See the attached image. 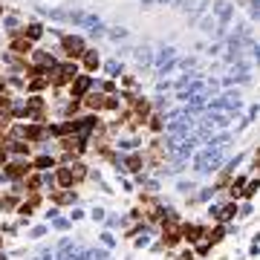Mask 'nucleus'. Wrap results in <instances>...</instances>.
<instances>
[{"instance_id": "6", "label": "nucleus", "mask_w": 260, "mask_h": 260, "mask_svg": "<svg viewBox=\"0 0 260 260\" xmlns=\"http://www.w3.org/2000/svg\"><path fill=\"white\" fill-rule=\"evenodd\" d=\"M84 104H87L90 110H104V95L102 93H87L84 95Z\"/></svg>"}, {"instance_id": "3", "label": "nucleus", "mask_w": 260, "mask_h": 260, "mask_svg": "<svg viewBox=\"0 0 260 260\" xmlns=\"http://www.w3.org/2000/svg\"><path fill=\"white\" fill-rule=\"evenodd\" d=\"M90 87H93L90 75H75L73 81H70V93H73V99H84V95L90 93Z\"/></svg>"}, {"instance_id": "2", "label": "nucleus", "mask_w": 260, "mask_h": 260, "mask_svg": "<svg viewBox=\"0 0 260 260\" xmlns=\"http://www.w3.org/2000/svg\"><path fill=\"white\" fill-rule=\"evenodd\" d=\"M64 55H67V61H75V58H81L84 52H87V47H84V41L81 38H75V35H64Z\"/></svg>"}, {"instance_id": "8", "label": "nucleus", "mask_w": 260, "mask_h": 260, "mask_svg": "<svg viewBox=\"0 0 260 260\" xmlns=\"http://www.w3.org/2000/svg\"><path fill=\"white\" fill-rule=\"evenodd\" d=\"M203 229H200V225H185V229H182V237H185L188 243H194V240H200V237H203Z\"/></svg>"}, {"instance_id": "1", "label": "nucleus", "mask_w": 260, "mask_h": 260, "mask_svg": "<svg viewBox=\"0 0 260 260\" xmlns=\"http://www.w3.org/2000/svg\"><path fill=\"white\" fill-rule=\"evenodd\" d=\"M75 75H78V64H75V61H61V64H55L47 73V81L55 84V87H64V84L73 81Z\"/></svg>"}, {"instance_id": "11", "label": "nucleus", "mask_w": 260, "mask_h": 260, "mask_svg": "<svg viewBox=\"0 0 260 260\" xmlns=\"http://www.w3.org/2000/svg\"><path fill=\"white\" fill-rule=\"evenodd\" d=\"M254 191H257V182H249V191H246V197H254Z\"/></svg>"}, {"instance_id": "9", "label": "nucleus", "mask_w": 260, "mask_h": 260, "mask_svg": "<svg viewBox=\"0 0 260 260\" xmlns=\"http://www.w3.org/2000/svg\"><path fill=\"white\" fill-rule=\"evenodd\" d=\"M52 165H55V159H52V156H38L32 168H38V171H47V168H52Z\"/></svg>"}, {"instance_id": "7", "label": "nucleus", "mask_w": 260, "mask_h": 260, "mask_svg": "<svg viewBox=\"0 0 260 260\" xmlns=\"http://www.w3.org/2000/svg\"><path fill=\"white\" fill-rule=\"evenodd\" d=\"M81 58H84V70H87V73L99 70V64H102V61H99V52H93V49H87Z\"/></svg>"}, {"instance_id": "10", "label": "nucleus", "mask_w": 260, "mask_h": 260, "mask_svg": "<svg viewBox=\"0 0 260 260\" xmlns=\"http://www.w3.org/2000/svg\"><path fill=\"white\" fill-rule=\"evenodd\" d=\"M234 214H237V208H234V205H225L223 214H217V217H220V220H232Z\"/></svg>"}, {"instance_id": "5", "label": "nucleus", "mask_w": 260, "mask_h": 260, "mask_svg": "<svg viewBox=\"0 0 260 260\" xmlns=\"http://www.w3.org/2000/svg\"><path fill=\"white\" fill-rule=\"evenodd\" d=\"M20 35L26 38V41H32V44H35L38 38L44 35V26H41V23H26V26H23V32H20Z\"/></svg>"}, {"instance_id": "4", "label": "nucleus", "mask_w": 260, "mask_h": 260, "mask_svg": "<svg viewBox=\"0 0 260 260\" xmlns=\"http://www.w3.org/2000/svg\"><path fill=\"white\" fill-rule=\"evenodd\" d=\"M32 49H35V44H32V41H26L23 35L12 38V52H15L18 58H29V55H32Z\"/></svg>"}]
</instances>
